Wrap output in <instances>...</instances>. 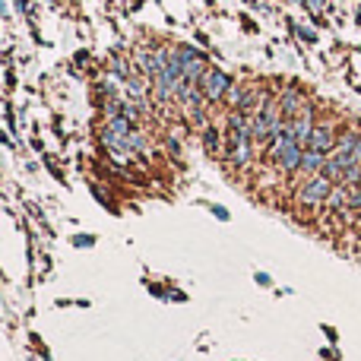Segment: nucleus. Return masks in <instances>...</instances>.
<instances>
[{"instance_id":"2","label":"nucleus","mask_w":361,"mask_h":361,"mask_svg":"<svg viewBox=\"0 0 361 361\" xmlns=\"http://www.w3.org/2000/svg\"><path fill=\"white\" fill-rule=\"evenodd\" d=\"M333 180L324 178V175H314V178H305V180H295V203L298 206H307V209H324L326 200L333 193Z\"/></svg>"},{"instance_id":"13","label":"nucleus","mask_w":361,"mask_h":361,"mask_svg":"<svg viewBox=\"0 0 361 361\" xmlns=\"http://www.w3.org/2000/svg\"><path fill=\"white\" fill-rule=\"evenodd\" d=\"M349 209H352V212H361V184L352 187V203H349Z\"/></svg>"},{"instance_id":"1","label":"nucleus","mask_w":361,"mask_h":361,"mask_svg":"<svg viewBox=\"0 0 361 361\" xmlns=\"http://www.w3.org/2000/svg\"><path fill=\"white\" fill-rule=\"evenodd\" d=\"M99 143L114 156V162H133L149 149V137L143 127L130 124L127 118L114 114V118H102L99 124Z\"/></svg>"},{"instance_id":"14","label":"nucleus","mask_w":361,"mask_h":361,"mask_svg":"<svg viewBox=\"0 0 361 361\" xmlns=\"http://www.w3.org/2000/svg\"><path fill=\"white\" fill-rule=\"evenodd\" d=\"M254 279H257V286H263V288H269V286H273V279H269L267 273H257Z\"/></svg>"},{"instance_id":"3","label":"nucleus","mask_w":361,"mask_h":361,"mask_svg":"<svg viewBox=\"0 0 361 361\" xmlns=\"http://www.w3.org/2000/svg\"><path fill=\"white\" fill-rule=\"evenodd\" d=\"M231 86H235V80H231L225 70H219V67H209L206 70V76L200 80V89H203V95H206L209 105H225Z\"/></svg>"},{"instance_id":"7","label":"nucleus","mask_w":361,"mask_h":361,"mask_svg":"<svg viewBox=\"0 0 361 361\" xmlns=\"http://www.w3.org/2000/svg\"><path fill=\"white\" fill-rule=\"evenodd\" d=\"M324 165H326V156H324V152H314V149H307V152H305V159H301L298 180L314 178V175H324Z\"/></svg>"},{"instance_id":"9","label":"nucleus","mask_w":361,"mask_h":361,"mask_svg":"<svg viewBox=\"0 0 361 361\" xmlns=\"http://www.w3.org/2000/svg\"><path fill=\"white\" fill-rule=\"evenodd\" d=\"M92 193H95V200H102V203H105V206H108V209H111V212H118V209H114V203H111V197H108V190H105V187L92 184Z\"/></svg>"},{"instance_id":"8","label":"nucleus","mask_w":361,"mask_h":361,"mask_svg":"<svg viewBox=\"0 0 361 361\" xmlns=\"http://www.w3.org/2000/svg\"><path fill=\"white\" fill-rule=\"evenodd\" d=\"M200 133H203V149L209 152V156H222L225 152V130H219L216 124H209Z\"/></svg>"},{"instance_id":"11","label":"nucleus","mask_w":361,"mask_h":361,"mask_svg":"<svg viewBox=\"0 0 361 361\" xmlns=\"http://www.w3.org/2000/svg\"><path fill=\"white\" fill-rule=\"evenodd\" d=\"M206 209H209L216 219H222V222H228V209H222V206H219V203H206Z\"/></svg>"},{"instance_id":"4","label":"nucleus","mask_w":361,"mask_h":361,"mask_svg":"<svg viewBox=\"0 0 361 361\" xmlns=\"http://www.w3.org/2000/svg\"><path fill=\"white\" fill-rule=\"evenodd\" d=\"M317 114H320V108L311 102V105H307L298 118L288 121V137H292L298 146H305V149H307V143H311L314 127H317Z\"/></svg>"},{"instance_id":"12","label":"nucleus","mask_w":361,"mask_h":361,"mask_svg":"<svg viewBox=\"0 0 361 361\" xmlns=\"http://www.w3.org/2000/svg\"><path fill=\"white\" fill-rule=\"evenodd\" d=\"M95 238L92 235H73V247H92Z\"/></svg>"},{"instance_id":"5","label":"nucleus","mask_w":361,"mask_h":361,"mask_svg":"<svg viewBox=\"0 0 361 361\" xmlns=\"http://www.w3.org/2000/svg\"><path fill=\"white\" fill-rule=\"evenodd\" d=\"M339 130H343V127H336L333 121H317V127H314V133H311V143H307V149L330 156V152L336 149Z\"/></svg>"},{"instance_id":"6","label":"nucleus","mask_w":361,"mask_h":361,"mask_svg":"<svg viewBox=\"0 0 361 361\" xmlns=\"http://www.w3.org/2000/svg\"><path fill=\"white\" fill-rule=\"evenodd\" d=\"M279 105H282L286 121H292L311 105V95H307L301 86H286V89H279Z\"/></svg>"},{"instance_id":"10","label":"nucleus","mask_w":361,"mask_h":361,"mask_svg":"<svg viewBox=\"0 0 361 361\" xmlns=\"http://www.w3.org/2000/svg\"><path fill=\"white\" fill-rule=\"evenodd\" d=\"M305 6L314 13V16H320V13H324L326 6H330V0H305Z\"/></svg>"}]
</instances>
